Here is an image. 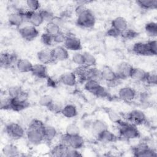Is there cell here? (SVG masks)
I'll list each match as a JSON object with an SVG mask.
<instances>
[{
  "instance_id": "7a4b0ae2",
  "label": "cell",
  "mask_w": 157,
  "mask_h": 157,
  "mask_svg": "<svg viewBox=\"0 0 157 157\" xmlns=\"http://www.w3.org/2000/svg\"><path fill=\"white\" fill-rule=\"evenodd\" d=\"M95 23V16L93 12L88 8L77 16L76 24L81 28H91L94 26Z\"/></svg>"
},
{
  "instance_id": "8fae6325",
  "label": "cell",
  "mask_w": 157,
  "mask_h": 157,
  "mask_svg": "<svg viewBox=\"0 0 157 157\" xmlns=\"http://www.w3.org/2000/svg\"><path fill=\"white\" fill-rule=\"evenodd\" d=\"M133 68L134 67L129 63L123 61L117 66L115 71L118 79L123 80L130 78Z\"/></svg>"
},
{
  "instance_id": "f546056e",
  "label": "cell",
  "mask_w": 157,
  "mask_h": 157,
  "mask_svg": "<svg viewBox=\"0 0 157 157\" xmlns=\"http://www.w3.org/2000/svg\"><path fill=\"white\" fill-rule=\"evenodd\" d=\"M61 113L66 118H72L77 116V107L72 104H67L63 106Z\"/></svg>"
},
{
  "instance_id": "836d02e7",
  "label": "cell",
  "mask_w": 157,
  "mask_h": 157,
  "mask_svg": "<svg viewBox=\"0 0 157 157\" xmlns=\"http://www.w3.org/2000/svg\"><path fill=\"white\" fill-rule=\"evenodd\" d=\"M84 58V66L86 67H94L96 65V58L91 53L84 52L83 53Z\"/></svg>"
},
{
  "instance_id": "5b68a950",
  "label": "cell",
  "mask_w": 157,
  "mask_h": 157,
  "mask_svg": "<svg viewBox=\"0 0 157 157\" xmlns=\"http://www.w3.org/2000/svg\"><path fill=\"white\" fill-rule=\"evenodd\" d=\"M101 80H104L106 82L108 86L113 87L115 86L120 79H118L115 70L110 67L105 66L101 69Z\"/></svg>"
},
{
  "instance_id": "d4e9b609",
  "label": "cell",
  "mask_w": 157,
  "mask_h": 157,
  "mask_svg": "<svg viewBox=\"0 0 157 157\" xmlns=\"http://www.w3.org/2000/svg\"><path fill=\"white\" fill-rule=\"evenodd\" d=\"M42 133L44 141L51 142L55 139V137H56L57 135V131L54 126L45 124L42 130Z\"/></svg>"
},
{
  "instance_id": "ee69618b",
  "label": "cell",
  "mask_w": 157,
  "mask_h": 157,
  "mask_svg": "<svg viewBox=\"0 0 157 157\" xmlns=\"http://www.w3.org/2000/svg\"><path fill=\"white\" fill-rule=\"evenodd\" d=\"M26 5L28 9L33 12L39 11L40 7V2L36 0H28L26 1Z\"/></svg>"
},
{
  "instance_id": "bcb514c9",
  "label": "cell",
  "mask_w": 157,
  "mask_h": 157,
  "mask_svg": "<svg viewBox=\"0 0 157 157\" xmlns=\"http://www.w3.org/2000/svg\"><path fill=\"white\" fill-rule=\"evenodd\" d=\"M40 41L42 44L47 47H50L54 43L53 36L45 32L42 33L40 36Z\"/></svg>"
},
{
  "instance_id": "6da1fadb",
  "label": "cell",
  "mask_w": 157,
  "mask_h": 157,
  "mask_svg": "<svg viewBox=\"0 0 157 157\" xmlns=\"http://www.w3.org/2000/svg\"><path fill=\"white\" fill-rule=\"evenodd\" d=\"M118 129L120 136L126 140H133L139 138L140 133L137 126L123 120L118 124Z\"/></svg>"
},
{
  "instance_id": "f907efd6",
  "label": "cell",
  "mask_w": 157,
  "mask_h": 157,
  "mask_svg": "<svg viewBox=\"0 0 157 157\" xmlns=\"http://www.w3.org/2000/svg\"><path fill=\"white\" fill-rule=\"evenodd\" d=\"M10 98L9 96L1 97V109L3 110H9Z\"/></svg>"
},
{
  "instance_id": "816d5d0a",
  "label": "cell",
  "mask_w": 157,
  "mask_h": 157,
  "mask_svg": "<svg viewBox=\"0 0 157 157\" xmlns=\"http://www.w3.org/2000/svg\"><path fill=\"white\" fill-rule=\"evenodd\" d=\"M121 33L120 31H117V29H115L112 26H110V28H109L105 33L106 36L110 37H113V38H117L121 36Z\"/></svg>"
},
{
  "instance_id": "1f68e13d",
  "label": "cell",
  "mask_w": 157,
  "mask_h": 157,
  "mask_svg": "<svg viewBox=\"0 0 157 157\" xmlns=\"http://www.w3.org/2000/svg\"><path fill=\"white\" fill-rule=\"evenodd\" d=\"M136 2L139 7L144 10L155 9L157 7L156 0H140L136 1Z\"/></svg>"
},
{
  "instance_id": "7bdbcfd3",
  "label": "cell",
  "mask_w": 157,
  "mask_h": 157,
  "mask_svg": "<svg viewBox=\"0 0 157 157\" xmlns=\"http://www.w3.org/2000/svg\"><path fill=\"white\" fill-rule=\"evenodd\" d=\"M139 35V33L132 29L127 28L125 31L121 33V36L127 40H131L136 38Z\"/></svg>"
},
{
  "instance_id": "f5cc1de1",
  "label": "cell",
  "mask_w": 157,
  "mask_h": 157,
  "mask_svg": "<svg viewBox=\"0 0 157 157\" xmlns=\"http://www.w3.org/2000/svg\"><path fill=\"white\" fill-rule=\"evenodd\" d=\"M80 156H82V154L78 151V150L74 149L69 147L66 153L67 157H77Z\"/></svg>"
},
{
  "instance_id": "2e32d148",
  "label": "cell",
  "mask_w": 157,
  "mask_h": 157,
  "mask_svg": "<svg viewBox=\"0 0 157 157\" xmlns=\"http://www.w3.org/2000/svg\"><path fill=\"white\" fill-rule=\"evenodd\" d=\"M7 21L10 26L20 28L23 23H25L23 15L19 10V8L14 12H12L8 15Z\"/></svg>"
},
{
  "instance_id": "681fc988",
  "label": "cell",
  "mask_w": 157,
  "mask_h": 157,
  "mask_svg": "<svg viewBox=\"0 0 157 157\" xmlns=\"http://www.w3.org/2000/svg\"><path fill=\"white\" fill-rule=\"evenodd\" d=\"M66 37V34H65L63 31H60L58 33H57L56 35L53 36V42L55 44H63Z\"/></svg>"
},
{
  "instance_id": "5bb4252c",
  "label": "cell",
  "mask_w": 157,
  "mask_h": 157,
  "mask_svg": "<svg viewBox=\"0 0 157 157\" xmlns=\"http://www.w3.org/2000/svg\"><path fill=\"white\" fill-rule=\"evenodd\" d=\"M30 105L26 98H11L10 100L9 110L19 112L27 109Z\"/></svg>"
},
{
  "instance_id": "30bf717a",
  "label": "cell",
  "mask_w": 157,
  "mask_h": 157,
  "mask_svg": "<svg viewBox=\"0 0 157 157\" xmlns=\"http://www.w3.org/2000/svg\"><path fill=\"white\" fill-rule=\"evenodd\" d=\"M18 32L21 37L26 41H32L37 38L39 32L36 27L31 25L21 26L19 28Z\"/></svg>"
},
{
  "instance_id": "db71d44e",
  "label": "cell",
  "mask_w": 157,
  "mask_h": 157,
  "mask_svg": "<svg viewBox=\"0 0 157 157\" xmlns=\"http://www.w3.org/2000/svg\"><path fill=\"white\" fill-rule=\"evenodd\" d=\"M55 24H56L58 27L61 28L64 24V18L62 17H58V16H55L54 18L53 19L52 21Z\"/></svg>"
},
{
  "instance_id": "9a60e30c",
  "label": "cell",
  "mask_w": 157,
  "mask_h": 157,
  "mask_svg": "<svg viewBox=\"0 0 157 157\" xmlns=\"http://www.w3.org/2000/svg\"><path fill=\"white\" fill-rule=\"evenodd\" d=\"M55 61H63L67 59L69 57L68 50L62 45H58L52 49Z\"/></svg>"
},
{
  "instance_id": "9c48e42d",
  "label": "cell",
  "mask_w": 157,
  "mask_h": 157,
  "mask_svg": "<svg viewBox=\"0 0 157 157\" xmlns=\"http://www.w3.org/2000/svg\"><path fill=\"white\" fill-rule=\"evenodd\" d=\"M126 120L128 122L137 126L145 123L147 121V117L142 110L134 109L127 113Z\"/></svg>"
},
{
  "instance_id": "603a6c76",
  "label": "cell",
  "mask_w": 157,
  "mask_h": 157,
  "mask_svg": "<svg viewBox=\"0 0 157 157\" xmlns=\"http://www.w3.org/2000/svg\"><path fill=\"white\" fill-rule=\"evenodd\" d=\"M148 72L142 68L134 67L131 74L130 78L136 82H145Z\"/></svg>"
},
{
  "instance_id": "e0dca14e",
  "label": "cell",
  "mask_w": 157,
  "mask_h": 157,
  "mask_svg": "<svg viewBox=\"0 0 157 157\" xmlns=\"http://www.w3.org/2000/svg\"><path fill=\"white\" fill-rule=\"evenodd\" d=\"M77 77L74 72H67L62 74L59 77V82L67 86H74L77 83Z\"/></svg>"
},
{
  "instance_id": "f1b7e54d",
  "label": "cell",
  "mask_w": 157,
  "mask_h": 157,
  "mask_svg": "<svg viewBox=\"0 0 157 157\" xmlns=\"http://www.w3.org/2000/svg\"><path fill=\"white\" fill-rule=\"evenodd\" d=\"M107 129H108V127L105 121L101 120H95L92 121L90 129L96 136L102 131Z\"/></svg>"
},
{
  "instance_id": "ffe728a7",
  "label": "cell",
  "mask_w": 157,
  "mask_h": 157,
  "mask_svg": "<svg viewBox=\"0 0 157 157\" xmlns=\"http://www.w3.org/2000/svg\"><path fill=\"white\" fill-rule=\"evenodd\" d=\"M7 96L11 98H26L27 93L18 85H13L9 87L7 90Z\"/></svg>"
},
{
  "instance_id": "7c38bea8",
  "label": "cell",
  "mask_w": 157,
  "mask_h": 157,
  "mask_svg": "<svg viewBox=\"0 0 157 157\" xmlns=\"http://www.w3.org/2000/svg\"><path fill=\"white\" fill-rule=\"evenodd\" d=\"M63 46L67 50L74 52H79L82 49L81 40L73 34L66 35V39L63 43Z\"/></svg>"
},
{
  "instance_id": "4316f807",
  "label": "cell",
  "mask_w": 157,
  "mask_h": 157,
  "mask_svg": "<svg viewBox=\"0 0 157 157\" xmlns=\"http://www.w3.org/2000/svg\"><path fill=\"white\" fill-rule=\"evenodd\" d=\"M69 146L61 142L55 145L50 150V155L53 156L64 157L66 156V153Z\"/></svg>"
},
{
  "instance_id": "c3c4849f",
  "label": "cell",
  "mask_w": 157,
  "mask_h": 157,
  "mask_svg": "<svg viewBox=\"0 0 157 157\" xmlns=\"http://www.w3.org/2000/svg\"><path fill=\"white\" fill-rule=\"evenodd\" d=\"M63 106L59 102H56V101H53V103L47 108L50 111L52 112L53 113H58L61 112L62 109H63Z\"/></svg>"
},
{
  "instance_id": "4fadbf2b",
  "label": "cell",
  "mask_w": 157,
  "mask_h": 157,
  "mask_svg": "<svg viewBox=\"0 0 157 157\" xmlns=\"http://www.w3.org/2000/svg\"><path fill=\"white\" fill-rule=\"evenodd\" d=\"M118 97L122 101L126 102L133 101L137 96L136 91L131 86H124L118 91Z\"/></svg>"
},
{
  "instance_id": "8d00e7d4",
  "label": "cell",
  "mask_w": 157,
  "mask_h": 157,
  "mask_svg": "<svg viewBox=\"0 0 157 157\" xmlns=\"http://www.w3.org/2000/svg\"><path fill=\"white\" fill-rule=\"evenodd\" d=\"M107 113L110 121L113 123H115L117 124L120 121L122 120L121 116L120 115V114L118 113L117 111H115V110L109 109H108Z\"/></svg>"
},
{
  "instance_id": "b9f144b4",
  "label": "cell",
  "mask_w": 157,
  "mask_h": 157,
  "mask_svg": "<svg viewBox=\"0 0 157 157\" xmlns=\"http://www.w3.org/2000/svg\"><path fill=\"white\" fill-rule=\"evenodd\" d=\"M93 94L99 98H107L109 96V93L107 89L101 85L98 87Z\"/></svg>"
},
{
  "instance_id": "4dcf8cb0",
  "label": "cell",
  "mask_w": 157,
  "mask_h": 157,
  "mask_svg": "<svg viewBox=\"0 0 157 157\" xmlns=\"http://www.w3.org/2000/svg\"><path fill=\"white\" fill-rule=\"evenodd\" d=\"M86 78L87 80H94L99 82L101 80V69H98L95 66L90 67H87Z\"/></svg>"
},
{
  "instance_id": "d590c367",
  "label": "cell",
  "mask_w": 157,
  "mask_h": 157,
  "mask_svg": "<svg viewBox=\"0 0 157 157\" xmlns=\"http://www.w3.org/2000/svg\"><path fill=\"white\" fill-rule=\"evenodd\" d=\"M60 31L61 28L53 22L47 23L45 26V32L52 36H54Z\"/></svg>"
},
{
  "instance_id": "44dd1931",
  "label": "cell",
  "mask_w": 157,
  "mask_h": 157,
  "mask_svg": "<svg viewBox=\"0 0 157 157\" xmlns=\"http://www.w3.org/2000/svg\"><path fill=\"white\" fill-rule=\"evenodd\" d=\"M132 52L140 56H150L147 42H137L134 44L132 47Z\"/></svg>"
},
{
  "instance_id": "ab89813d",
  "label": "cell",
  "mask_w": 157,
  "mask_h": 157,
  "mask_svg": "<svg viewBox=\"0 0 157 157\" xmlns=\"http://www.w3.org/2000/svg\"><path fill=\"white\" fill-rule=\"evenodd\" d=\"M54 101L53 98L49 94H44L39 99V104L42 107L48 108Z\"/></svg>"
},
{
  "instance_id": "7402d4cb",
  "label": "cell",
  "mask_w": 157,
  "mask_h": 157,
  "mask_svg": "<svg viewBox=\"0 0 157 157\" xmlns=\"http://www.w3.org/2000/svg\"><path fill=\"white\" fill-rule=\"evenodd\" d=\"M96 137L98 140L104 143L114 142L118 140V136L108 129L102 131Z\"/></svg>"
},
{
  "instance_id": "d6986e66",
  "label": "cell",
  "mask_w": 157,
  "mask_h": 157,
  "mask_svg": "<svg viewBox=\"0 0 157 157\" xmlns=\"http://www.w3.org/2000/svg\"><path fill=\"white\" fill-rule=\"evenodd\" d=\"M31 73L34 76L39 78H47L48 77L47 67L42 63L34 64Z\"/></svg>"
},
{
  "instance_id": "d6a6232c",
  "label": "cell",
  "mask_w": 157,
  "mask_h": 157,
  "mask_svg": "<svg viewBox=\"0 0 157 157\" xmlns=\"http://www.w3.org/2000/svg\"><path fill=\"white\" fill-rule=\"evenodd\" d=\"M145 31L149 37H156L157 36V23L155 21H150L145 24Z\"/></svg>"
},
{
  "instance_id": "ac0fdd59",
  "label": "cell",
  "mask_w": 157,
  "mask_h": 157,
  "mask_svg": "<svg viewBox=\"0 0 157 157\" xmlns=\"http://www.w3.org/2000/svg\"><path fill=\"white\" fill-rule=\"evenodd\" d=\"M37 58L39 62L44 64H48L55 62L52 50L42 49L37 53Z\"/></svg>"
},
{
  "instance_id": "ba28073f",
  "label": "cell",
  "mask_w": 157,
  "mask_h": 157,
  "mask_svg": "<svg viewBox=\"0 0 157 157\" xmlns=\"http://www.w3.org/2000/svg\"><path fill=\"white\" fill-rule=\"evenodd\" d=\"M19 59L18 55L14 52H2L0 56L1 66L4 68H9L13 66H16Z\"/></svg>"
},
{
  "instance_id": "52a82bcc",
  "label": "cell",
  "mask_w": 157,
  "mask_h": 157,
  "mask_svg": "<svg viewBox=\"0 0 157 157\" xmlns=\"http://www.w3.org/2000/svg\"><path fill=\"white\" fill-rule=\"evenodd\" d=\"M28 142L33 145H37L44 141L42 130L28 127L25 134Z\"/></svg>"
},
{
  "instance_id": "8992f818",
  "label": "cell",
  "mask_w": 157,
  "mask_h": 157,
  "mask_svg": "<svg viewBox=\"0 0 157 157\" xmlns=\"http://www.w3.org/2000/svg\"><path fill=\"white\" fill-rule=\"evenodd\" d=\"M132 152L133 155L137 157H155L157 155L156 151L146 142H140L134 147Z\"/></svg>"
},
{
  "instance_id": "83f0119b",
  "label": "cell",
  "mask_w": 157,
  "mask_h": 157,
  "mask_svg": "<svg viewBox=\"0 0 157 157\" xmlns=\"http://www.w3.org/2000/svg\"><path fill=\"white\" fill-rule=\"evenodd\" d=\"M2 153L6 157H15L20 155L18 148L13 144H6L2 149Z\"/></svg>"
},
{
  "instance_id": "cb8c5ba5",
  "label": "cell",
  "mask_w": 157,
  "mask_h": 157,
  "mask_svg": "<svg viewBox=\"0 0 157 157\" xmlns=\"http://www.w3.org/2000/svg\"><path fill=\"white\" fill-rule=\"evenodd\" d=\"M33 65L32 63L25 58H20L17 63L16 67L17 70L22 73H28L31 72Z\"/></svg>"
},
{
  "instance_id": "3957f363",
  "label": "cell",
  "mask_w": 157,
  "mask_h": 157,
  "mask_svg": "<svg viewBox=\"0 0 157 157\" xmlns=\"http://www.w3.org/2000/svg\"><path fill=\"white\" fill-rule=\"evenodd\" d=\"M60 142L77 150L83 147L85 140L80 134L75 136H69L64 133L60 137Z\"/></svg>"
},
{
  "instance_id": "484cf974",
  "label": "cell",
  "mask_w": 157,
  "mask_h": 157,
  "mask_svg": "<svg viewBox=\"0 0 157 157\" xmlns=\"http://www.w3.org/2000/svg\"><path fill=\"white\" fill-rule=\"evenodd\" d=\"M111 26L121 33L128 28V22L124 17H117L112 20Z\"/></svg>"
},
{
  "instance_id": "60d3db41",
  "label": "cell",
  "mask_w": 157,
  "mask_h": 157,
  "mask_svg": "<svg viewBox=\"0 0 157 157\" xmlns=\"http://www.w3.org/2000/svg\"><path fill=\"white\" fill-rule=\"evenodd\" d=\"M72 61L78 66H84V58L83 53L75 52L72 56Z\"/></svg>"
},
{
  "instance_id": "277c9868",
  "label": "cell",
  "mask_w": 157,
  "mask_h": 157,
  "mask_svg": "<svg viewBox=\"0 0 157 157\" xmlns=\"http://www.w3.org/2000/svg\"><path fill=\"white\" fill-rule=\"evenodd\" d=\"M5 131L8 136L13 140L20 139L26 134L23 128L20 124L14 122L7 124L5 127Z\"/></svg>"
},
{
  "instance_id": "e575fe53",
  "label": "cell",
  "mask_w": 157,
  "mask_h": 157,
  "mask_svg": "<svg viewBox=\"0 0 157 157\" xmlns=\"http://www.w3.org/2000/svg\"><path fill=\"white\" fill-rule=\"evenodd\" d=\"M101 85L99 81L94 80H87L84 83V88L90 93L93 94Z\"/></svg>"
},
{
  "instance_id": "f6af8a7d",
  "label": "cell",
  "mask_w": 157,
  "mask_h": 157,
  "mask_svg": "<svg viewBox=\"0 0 157 157\" xmlns=\"http://www.w3.org/2000/svg\"><path fill=\"white\" fill-rule=\"evenodd\" d=\"M147 85L150 86H155L157 83V75L155 71L148 72L147 76L145 82Z\"/></svg>"
},
{
  "instance_id": "74e56055",
  "label": "cell",
  "mask_w": 157,
  "mask_h": 157,
  "mask_svg": "<svg viewBox=\"0 0 157 157\" xmlns=\"http://www.w3.org/2000/svg\"><path fill=\"white\" fill-rule=\"evenodd\" d=\"M39 12L41 15L44 21H45L47 23L52 22L55 16L54 13L49 9H41L39 10Z\"/></svg>"
},
{
  "instance_id": "7dc6e473",
  "label": "cell",
  "mask_w": 157,
  "mask_h": 157,
  "mask_svg": "<svg viewBox=\"0 0 157 157\" xmlns=\"http://www.w3.org/2000/svg\"><path fill=\"white\" fill-rule=\"evenodd\" d=\"M148 48L149 53L150 54V56H156L157 54V42L155 39L150 40L147 42Z\"/></svg>"
},
{
  "instance_id": "f35d334b",
  "label": "cell",
  "mask_w": 157,
  "mask_h": 157,
  "mask_svg": "<svg viewBox=\"0 0 157 157\" xmlns=\"http://www.w3.org/2000/svg\"><path fill=\"white\" fill-rule=\"evenodd\" d=\"M80 128L75 123H70L66 128L65 133L69 136L78 135L80 134Z\"/></svg>"
}]
</instances>
